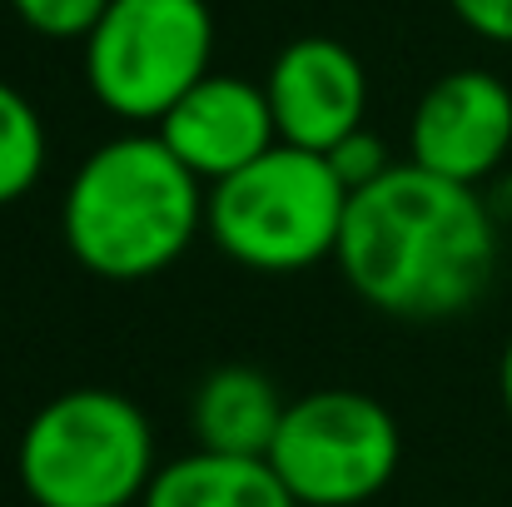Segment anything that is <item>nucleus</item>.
I'll use <instances>...</instances> for the list:
<instances>
[{
    "label": "nucleus",
    "instance_id": "obj_1",
    "mask_svg": "<svg viewBox=\"0 0 512 507\" xmlns=\"http://www.w3.org/2000/svg\"><path fill=\"white\" fill-rule=\"evenodd\" d=\"M334 259L378 314L433 324L478 304L498 264V234L478 189L408 160L348 194Z\"/></svg>",
    "mask_w": 512,
    "mask_h": 507
},
{
    "label": "nucleus",
    "instance_id": "obj_2",
    "mask_svg": "<svg viewBox=\"0 0 512 507\" xmlns=\"http://www.w3.org/2000/svg\"><path fill=\"white\" fill-rule=\"evenodd\" d=\"M204 214L209 199L199 194V179L160 135H120L75 169L60 224L70 254L90 274L135 284L170 269L199 234Z\"/></svg>",
    "mask_w": 512,
    "mask_h": 507
},
{
    "label": "nucleus",
    "instance_id": "obj_3",
    "mask_svg": "<svg viewBox=\"0 0 512 507\" xmlns=\"http://www.w3.org/2000/svg\"><path fill=\"white\" fill-rule=\"evenodd\" d=\"M20 483L35 507H130L155 483V433L115 388H70L20 433Z\"/></svg>",
    "mask_w": 512,
    "mask_h": 507
},
{
    "label": "nucleus",
    "instance_id": "obj_4",
    "mask_svg": "<svg viewBox=\"0 0 512 507\" xmlns=\"http://www.w3.org/2000/svg\"><path fill=\"white\" fill-rule=\"evenodd\" d=\"M348 189L329 155L274 145L264 160L209 189L214 244L259 274H299L339 254Z\"/></svg>",
    "mask_w": 512,
    "mask_h": 507
},
{
    "label": "nucleus",
    "instance_id": "obj_5",
    "mask_svg": "<svg viewBox=\"0 0 512 507\" xmlns=\"http://www.w3.org/2000/svg\"><path fill=\"white\" fill-rule=\"evenodd\" d=\"M214 55V15L204 0H110L85 40L90 95L130 120L160 125L204 80Z\"/></svg>",
    "mask_w": 512,
    "mask_h": 507
},
{
    "label": "nucleus",
    "instance_id": "obj_6",
    "mask_svg": "<svg viewBox=\"0 0 512 507\" xmlns=\"http://www.w3.org/2000/svg\"><path fill=\"white\" fill-rule=\"evenodd\" d=\"M398 453V423L378 398L319 388L289 403L269 468L299 507H353L388 488Z\"/></svg>",
    "mask_w": 512,
    "mask_h": 507
},
{
    "label": "nucleus",
    "instance_id": "obj_7",
    "mask_svg": "<svg viewBox=\"0 0 512 507\" xmlns=\"http://www.w3.org/2000/svg\"><path fill=\"white\" fill-rule=\"evenodd\" d=\"M408 145L418 169L473 189L512 150V90L488 70H453L433 80L413 110Z\"/></svg>",
    "mask_w": 512,
    "mask_h": 507
},
{
    "label": "nucleus",
    "instance_id": "obj_8",
    "mask_svg": "<svg viewBox=\"0 0 512 507\" xmlns=\"http://www.w3.org/2000/svg\"><path fill=\"white\" fill-rule=\"evenodd\" d=\"M279 145L329 155L348 135L363 130L368 115V75L358 55L329 40V35H304L279 50L269 80H264Z\"/></svg>",
    "mask_w": 512,
    "mask_h": 507
},
{
    "label": "nucleus",
    "instance_id": "obj_9",
    "mask_svg": "<svg viewBox=\"0 0 512 507\" xmlns=\"http://www.w3.org/2000/svg\"><path fill=\"white\" fill-rule=\"evenodd\" d=\"M155 135L199 184H224L279 145L264 85H249L239 75H204L155 125Z\"/></svg>",
    "mask_w": 512,
    "mask_h": 507
},
{
    "label": "nucleus",
    "instance_id": "obj_10",
    "mask_svg": "<svg viewBox=\"0 0 512 507\" xmlns=\"http://www.w3.org/2000/svg\"><path fill=\"white\" fill-rule=\"evenodd\" d=\"M289 403L279 398L274 378L249 368V363H229L214 368L199 393H194V433L204 453H229V458H269L279 423H284Z\"/></svg>",
    "mask_w": 512,
    "mask_h": 507
},
{
    "label": "nucleus",
    "instance_id": "obj_11",
    "mask_svg": "<svg viewBox=\"0 0 512 507\" xmlns=\"http://www.w3.org/2000/svg\"><path fill=\"white\" fill-rule=\"evenodd\" d=\"M145 507H299L269 458H229V453H189L155 473Z\"/></svg>",
    "mask_w": 512,
    "mask_h": 507
},
{
    "label": "nucleus",
    "instance_id": "obj_12",
    "mask_svg": "<svg viewBox=\"0 0 512 507\" xmlns=\"http://www.w3.org/2000/svg\"><path fill=\"white\" fill-rule=\"evenodd\" d=\"M45 169V120L40 110L0 80V209L25 199Z\"/></svg>",
    "mask_w": 512,
    "mask_h": 507
},
{
    "label": "nucleus",
    "instance_id": "obj_13",
    "mask_svg": "<svg viewBox=\"0 0 512 507\" xmlns=\"http://www.w3.org/2000/svg\"><path fill=\"white\" fill-rule=\"evenodd\" d=\"M10 10L45 40H90L110 0H10Z\"/></svg>",
    "mask_w": 512,
    "mask_h": 507
},
{
    "label": "nucleus",
    "instance_id": "obj_14",
    "mask_svg": "<svg viewBox=\"0 0 512 507\" xmlns=\"http://www.w3.org/2000/svg\"><path fill=\"white\" fill-rule=\"evenodd\" d=\"M329 165L334 174L343 179V189L348 194H358V189H368L373 179H383L388 174V150H383V140L378 135H368V130H358V135H348L339 150H329Z\"/></svg>",
    "mask_w": 512,
    "mask_h": 507
},
{
    "label": "nucleus",
    "instance_id": "obj_15",
    "mask_svg": "<svg viewBox=\"0 0 512 507\" xmlns=\"http://www.w3.org/2000/svg\"><path fill=\"white\" fill-rule=\"evenodd\" d=\"M448 5L473 35L493 45H512V0H448Z\"/></svg>",
    "mask_w": 512,
    "mask_h": 507
},
{
    "label": "nucleus",
    "instance_id": "obj_16",
    "mask_svg": "<svg viewBox=\"0 0 512 507\" xmlns=\"http://www.w3.org/2000/svg\"><path fill=\"white\" fill-rule=\"evenodd\" d=\"M503 403H508V413H512V338H508V348H503Z\"/></svg>",
    "mask_w": 512,
    "mask_h": 507
}]
</instances>
